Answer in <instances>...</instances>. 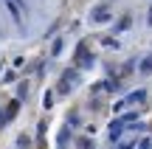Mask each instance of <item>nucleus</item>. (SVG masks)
Masks as SVG:
<instances>
[{"label": "nucleus", "instance_id": "7", "mask_svg": "<svg viewBox=\"0 0 152 149\" xmlns=\"http://www.w3.org/2000/svg\"><path fill=\"white\" fill-rule=\"evenodd\" d=\"M152 71V59H144L141 62V73H149Z\"/></svg>", "mask_w": 152, "mask_h": 149}, {"label": "nucleus", "instance_id": "5", "mask_svg": "<svg viewBox=\"0 0 152 149\" xmlns=\"http://www.w3.org/2000/svg\"><path fill=\"white\" fill-rule=\"evenodd\" d=\"M62 48H65V39H56V42L51 45V56H59V54H62Z\"/></svg>", "mask_w": 152, "mask_h": 149}, {"label": "nucleus", "instance_id": "4", "mask_svg": "<svg viewBox=\"0 0 152 149\" xmlns=\"http://www.w3.org/2000/svg\"><path fill=\"white\" fill-rule=\"evenodd\" d=\"M144 96H147L144 90H135V93H130V96H127V101H124V104H135V101H144Z\"/></svg>", "mask_w": 152, "mask_h": 149}, {"label": "nucleus", "instance_id": "1", "mask_svg": "<svg viewBox=\"0 0 152 149\" xmlns=\"http://www.w3.org/2000/svg\"><path fill=\"white\" fill-rule=\"evenodd\" d=\"M17 110H20V99L9 104V110H6V116H3V121H0V124H3V127H6V124H11V118L17 116Z\"/></svg>", "mask_w": 152, "mask_h": 149}, {"label": "nucleus", "instance_id": "3", "mask_svg": "<svg viewBox=\"0 0 152 149\" xmlns=\"http://www.w3.org/2000/svg\"><path fill=\"white\" fill-rule=\"evenodd\" d=\"M6 9H9V14L14 17V23H20V6H17V0H6Z\"/></svg>", "mask_w": 152, "mask_h": 149}, {"label": "nucleus", "instance_id": "9", "mask_svg": "<svg viewBox=\"0 0 152 149\" xmlns=\"http://www.w3.org/2000/svg\"><path fill=\"white\" fill-rule=\"evenodd\" d=\"M51 104H54V99H51V93H45V99H42V107H45V110H48Z\"/></svg>", "mask_w": 152, "mask_h": 149}, {"label": "nucleus", "instance_id": "2", "mask_svg": "<svg viewBox=\"0 0 152 149\" xmlns=\"http://www.w3.org/2000/svg\"><path fill=\"white\" fill-rule=\"evenodd\" d=\"M90 20H93V23H107V20H110V11L102 6L99 11H93V14H90Z\"/></svg>", "mask_w": 152, "mask_h": 149}, {"label": "nucleus", "instance_id": "11", "mask_svg": "<svg viewBox=\"0 0 152 149\" xmlns=\"http://www.w3.org/2000/svg\"><path fill=\"white\" fill-rule=\"evenodd\" d=\"M149 23H152V11H149Z\"/></svg>", "mask_w": 152, "mask_h": 149}, {"label": "nucleus", "instance_id": "6", "mask_svg": "<svg viewBox=\"0 0 152 149\" xmlns=\"http://www.w3.org/2000/svg\"><path fill=\"white\" fill-rule=\"evenodd\" d=\"M130 23H132V20H130V17H124V20H121V23H118V25H115V28H113V31H115V34H121V31H124V28H130Z\"/></svg>", "mask_w": 152, "mask_h": 149}, {"label": "nucleus", "instance_id": "8", "mask_svg": "<svg viewBox=\"0 0 152 149\" xmlns=\"http://www.w3.org/2000/svg\"><path fill=\"white\" fill-rule=\"evenodd\" d=\"M138 149H152V141H149V138H144V141H138Z\"/></svg>", "mask_w": 152, "mask_h": 149}, {"label": "nucleus", "instance_id": "10", "mask_svg": "<svg viewBox=\"0 0 152 149\" xmlns=\"http://www.w3.org/2000/svg\"><path fill=\"white\" fill-rule=\"evenodd\" d=\"M118 149H132V144H124V146H118Z\"/></svg>", "mask_w": 152, "mask_h": 149}]
</instances>
